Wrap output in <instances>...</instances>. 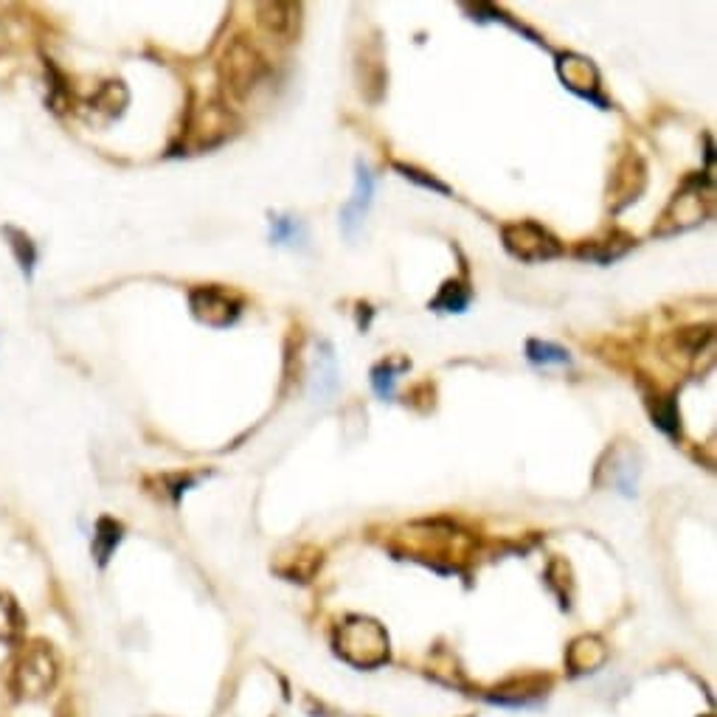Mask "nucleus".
<instances>
[{"label":"nucleus","mask_w":717,"mask_h":717,"mask_svg":"<svg viewBox=\"0 0 717 717\" xmlns=\"http://www.w3.org/2000/svg\"><path fill=\"white\" fill-rule=\"evenodd\" d=\"M335 650L358 670H374L389 661V633L366 616H349L335 630Z\"/></svg>","instance_id":"1"},{"label":"nucleus","mask_w":717,"mask_h":717,"mask_svg":"<svg viewBox=\"0 0 717 717\" xmlns=\"http://www.w3.org/2000/svg\"><path fill=\"white\" fill-rule=\"evenodd\" d=\"M60 678V661L54 656L51 644L31 642L20 650L12 667V689L20 698H43L51 692Z\"/></svg>","instance_id":"2"},{"label":"nucleus","mask_w":717,"mask_h":717,"mask_svg":"<svg viewBox=\"0 0 717 717\" xmlns=\"http://www.w3.org/2000/svg\"><path fill=\"white\" fill-rule=\"evenodd\" d=\"M270 68L265 57L248 40H234L225 48L220 62V79L237 99H251L268 82Z\"/></svg>","instance_id":"3"},{"label":"nucleus","mask_w":717,"mask_h":717,"mask_svg":"<svg viewBox=\"0 0 717 717\" xmlns=\"http://www.w3.org/2000/svg\"><path fill=\"white\" fill-rule=\"evenodd\" d=\"M504 248L521 262H546L563 254V245L538 223H509L501 228Z\"/></svg>","instance_id":"4"},{"label":"nucleus","mask_w":717,"mask_h":717,"mask_svg":"<svg viewBox=\"0 0 717 717\" xmlns=\"http://www.w3.org/2000/svg\"><path fill=\"white\" fill-rule=\"evenodd\" d=\"M192 315L206 327H231L242 313V301L223 287H197L189 296Z\"/></svg>","instance_id":"5"},{"label":"nucleus","mask_w":717,"mask_h":717,"mask_svg":"<svg viewBox=\"0 0 717 717\" xmlns=\"http://www.w3.org/2000/svg\"><path fill=\"white\" fill-rule=\"evenodd\" d=\"M372 195H374V178L369 172V166L360 164L355 166V192H352V200L346 203L341 209V228L349 239L358 234V228L363 225V217L366 211L372 206Z\"/></svg>","instance_id":"6"},{"label":"nucleus","mask_w":717,"mask_h":717,"mask_svg":"<svg viewBox=\"0 0 717 717\" xmlns=\"http://www.w3.org/2000/svg\"><path fill=\"white\" fill-rule=\"evenodd\" d=\"M557 74L566 82V88L577 90L585 99H597L599 74L591 60H585L580 54H566L557 62Z\"/></svg>","instance_id":"7"},{"label":"nucleus","mask_w":717,"mask_h":717,"mask_svg":"<svg viewBox=\"0 0 717 717\" xmlns=\"http://www.w3.org/2000/svg\"><path fill=\"white\" fill-rule=\"evenodd\" d=\"M299 12L301 9L293 3H262L259 6V23L268 34L287 43L299 31Z\"/></svg>","instance_id":"8"},{"label":"nucleus","mask_w":717,"mask_h":717,"mask_svg":"<svg viewBox=\"0 0 717 717\" xmlns=\"http://www.w3.org/2000/svg\"><path fill=\"white\" fill-rule=\"evenodd\" d=\"M703 197L701 189H684L681 195H675V200L670 203V209L664 211V223H673V228L667 234H675V231H687L692 225L703 223Z\"/></svg>","instance_id":"9"},{"label":"nucleus","mask_w":717,"mask_h":717,"mask_svg":"<svg viewBox=\"0 0 717 717\" xmlns=\"http://www.w3.org/2000/svg\"><path fill=\"white\" fill-rule=\"evenodd\" d=\"M605 658H608V650H605V642L599 639V636H580L577 642H571L568 647V667H571V673H594L599 670L602 664H605Z\"/></svg>","instance_id":"10"},{"label":"nucleus","mask_w":717,"mask_h":717,"mask_svg":"<svg viewBox=\"0 0 717 717\" xmlns=\"http://www.w3.org/2000/svg\"><path fill=\"white\" fill-rule=\"evenodd\" d=\"M636 245V239L628 237V234H622V231H613L611 239H602V242H591V245H583L580 248V256L583 259H594V262H602V265H608L613 259H619V256H625Z\"/></svg>","instance_id":"11"},{"label":"nucleus","mask_w":717,"mask_h":717,"mask_svg":"<svg viewBox=\"0 0 717 717\" xmlns=\"http://www.w3.org/2000/svg\"><path fill=\"white\" fill-rule=\"evenodd\" d=\"M124 538V526L113 518H99L96 523V535H93V557L99 560V566H107L110 554L116 552V546Z\"/></svg>","instance_id":"12"},{"label":"nucleus","mask_w":717,"mask_h":717,"mask_svg":"<svg viewBox=\"0 0 717 717\" xmlns=\"http://www.w3.org/2000/svg\"><path fill=\"white\" fill-rule=\"evenodd\" d=\"M338 386V369H335V358L329 344L321 346V355H315V372H313V397L327 400L329 394Z\"/></svg>","instance_id":"13"},{"label":"nucleus","mask_w":717,"mask_h":717,"mask_svg":"<svg viewBox=\"0 0 717 717\" xmlns=\"http://www.w3.org/2000/svg\"><path fill=\"white\" fill-rule=\"evenodd\" d=\"M23 628H26V616L20 611V605L15 597L0 591V642L15 644L23 636Z\"/></svg>","instance_id":"14"},{"label":"nucleus","mask_w":717,"mask_h":717,"mask_svg":"<svg viewBox=\"0 0 717 717\" xmlns=\"http://www.w3.org/2000/svg\"><path fill=\"white\" fill-rule=\"evenodd\" d=\"M470 287L459 279H453V282H445L442 284V290H439V296L431 301V310H442V313H464L467 310V304H470Z\"/></svg>","instance_id":"15"},{"label":"nucleus","mask_w":717,"mask_h":717,"mask_svg":"<svg viewBox=\"0 0 717 717\" xmlns=\"http://www.w3.org/2000/svg\"><path fill=\"white\" fill-rule=\"evenodd\" d=\"M408 369V360H383L372 369V386L380 400H391L394 397V383L397 374Z\"/></svg>","instance_id":"16"},{"label":"nucleus","mask_w":717,"mask_h":717,"mask_svg":"<svg viewBox=\"0 0 717 717\" xmlns=\"http://www.w3.org/2000/svg\"><path fill=\"white\" fill-rule=\"evenodd\" d=\"M650 414H653V422H656L658 428H661L667 436L681 434V422H678L675 400H670V397H653V400H650Z\"/></svg>","instance_id":"17"},{"label":"nucleus","mask_w":717,"mask_h":717,"mask_svg":"<svg viewBox=\"0 0 717 717\" xmlns=\"http://www.w3.org/2000/svg\"><path fill=\"white\" fill-rule=\"evenodd\" d=\"M3 234L9 237V245H12V251H15L17 265L23 268V273H31L34 259H37V251H34V242H31L29 234H23V231H17V228H6Z\"/></svg>","instance_id":"18"},{"label":"nucleus","mask_w":717,"mask_h":717,"mask_svg":"<svg viewBox=\"0 0 717 717\" xmlns=\"http://www.w3.org/2000/svg\"><path fill=\"white\" fill-rule=\"evenodd\" d=\"M270 239L273 242H282V245H301L307 234H304V225L299 220H293V217H276V220H270Z\"/></svg>","instance_id":"19"},{"label":"nucleus","mask_w":717,"mask_h":717,"mask_svg":"<svg viewBox=\"0 0 717 717\" xmlns=\"http://www.w3.org/2000/svg\"><path fill=\"white\" fill-rule=\"evenodd\" d=\"M93 105H96V110H105L107 116H119L124 105H127V90H124L121 82H110V85L99 90Z\"/></svg>","instance_id":"20"},{"label":"nucleus","mask_w":717,"mask_h":717,"mask_svg":"<svg viewBox=\"0 0 717 717\" xmlns=\"http://www.w3.org/2000/svg\"><path fill=\"white\" fill-rule=\"evenodd\" d=\"M526 355H529L532 363H543V366H549V363H571L566 349L546 344V341H529L526 344Z\"/></svg>","instance_id":"21"},{"label":"nucleus","mask_w":717,"mask_h":717,"mask_svg":"<svg viewBox=\"0 0 717 717\" xmlns=\"http://www.w3.org/2000/svg\"><path fill=\"white\" fill-rule=\"evenodd\" d=\"M397 169L403 172L405 178L414 180V183H419V186H425V189H434V192H442V195H450V186H445V183H439V180L431 178V175H425V172H419V169H414V166L397 164Z\"/></svg>","instance_id":"22"},{"label":"nucleus","mask_w":717,"mask_h":717,"mask_svg":"<svg viewBox=\"0 0 717 717\" xmlns=\"http://www.w3.org/2000/svg\"><path fill=\"white\" fill-rule=\"evenodd\" d=\"M6 43H9V34H6V26H3V20H0V51L6 48Z\"/></svg>","instance_id":"23"},{"label":"nucleus","mask_w":717,"mask_h":717,"mask_svg":"<svg viewBox=\"0 0 717 717\" xmlns=\"http://www.w3.org/2000/svg\"><path fill=\"white\" fill-rule=\"evenodd\" d=\"M703 717H709V715H703Z\"/></svg>","instance_id":"24"}]
</instances>
